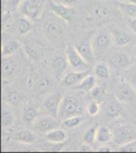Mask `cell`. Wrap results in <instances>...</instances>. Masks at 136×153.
I'll use <instances>...</instances> for the list:
<instances>
[{
  "mask_svg": "<svg viewBox=\"0 0 136 153\" xmlns=\"http://www.w3.org/2000/svg\"><path fill=\"white\" fill-rule=\"evenodd\" d=\"M24 50L29 58L33 61L40 60L44 57V54H45L44 47L37 42H29L28 44L24 45Z\"/></svg>",
  "mask_w": 136,
  "mask_h": 153,
  "instance_id": "cell-13",
  "label": "cell"
},
{
  "mask_svg": "<svg viewBox=\"0 0 136 153\" xmlns=\"http://www.w3.org/2000/svg\"><path fill=\"white\" fill-rule=\"evenodd\" d=\"M17 65L13 56H5L1 60V73L4 76H9L13 75L16 71Z\"/></svg>",
  "mask_w": 136,
  "mask_h": 153,
  "instance_id": "cell-17",
  "label": "cell"
},
{
  "mask_svg": "<svg viewBox=\"0 0 136 153\" xmlns=\"http://www.w3.org/2000/svg\"><path fill=\"white\" fill-rule=\"evenodd\" d=\"M90 94L96 101H102L105 99V97L107 96V89L104 87V86L96 85V87L90 91Z\"/></svg>",
  "mask_w": 136,
  "mask_h": 153,
  "instance_id": "cell-32",
  "label": "cell"
},
{
  "mask_svg": "<svg viewBox=\"0 0 136 153\" xmlns=\"http://www.w3.org/2000/svg\"><path fill=\"white\" fill-rule=\"evenodd\" d=\"M110 13V10H109L108 7H106L103 4H98V5H95L91 8V14L93 16H96L98 19H106Z\"/></svg>",
  "mask_w": 136,
  "mask_h": 153,
  "instance_id": "cell-29",
  "label": "cell"
},
{
  "mask_svg": "<svg viewBox=\"0 0 136 153\" xmlns=\"http://www.w3.org/2000/svg\"><path fill=\"white\" fill-rule=\"evenodd\" d=\"M50 8L51 11L57 16V18L63 19L64 22H69L72 21L73 16H74V10L71 6H67L65 4L59 3L56 1H52L50 3Z\"/></svg>",
  "mask_w": 136,
  "mask_h": 153,
  "instance_id": "cell-10",
  "label": "cell"
},
{
  "mask_svg": "<svg viewBox=\"0 0 136 153\" xmlns=\"http://www.w3.org/2000/svg\"><path fill=\"white\" fill-rule=\"evenodd\" d=\"M133 52H134V54L136 55V45L134 46V48H133Z\"/></svg>",
  "mask_w": 136,
  "mask_h": 153,
  "instance_id": "cell-42",
  "label": "cell"
},
{
  "mask_svg": "<svg viewBox=\"0 0 136 153\" xmlns=\"http://www.w3.org/2000/svg\"><path fill=\"white\" fill-rule=\"evenodd\" d=\"M114 134V142L118 145H124L126 143L131 142L136 139V131L134 128L130 127V126H120V127L116 128Z\"/></svg>",
  "mask_w": 136,
  "mask_h": 153,
  "instance_id": "cell-6",
  "label": "cell"
},
{
  "mask_svg": "<svg viewBox=\"0 0 136 153\" xmlns=\"http://www.w3.org/2000/svg\"><path fill=\"white\" fill-rule=\"evenodd\" d=\"M128 25H129V28L131 29V31L136 34V19H130Z\"/></svg>",
  "mask_w": 136,
  "mask_h": 153,
  "instance_id": "cell-39",
  "label": "cell"
},
{
  "mask_svg": "<svg viewBox=\"0 0 136 153\" xmlns=\"http://www.w3.org/2000/svg\"><path fill=\"white\" fill-rule=\"evenodd\" d=\"M79 0H56V2H59V3H62V4H65L67 6H75L76 4L78 3Z\"/></svg>",
  "mask_w": 136,
  "mask_h": 153,
  "instance_id": "cell-38",
  "label": "cell"
},
{
  "mask_svg": "<svg viewBox=\"0 0 136 153\" xmlns=\"http://www.w3.org/2000/svg\"><path fill=\"white\" fill-rule=\"evenodd\" d=\"M115 98L120 102H131L136 98V89L126 78H120L116 87Z\"/></svg>",
  "mask_w": 136,
  "mask_h": 153,
  "instance_id": "cell-2",
  "label": "cell"
},
{
  "mask_svg": "<svg viewBox=\"0 0 136 153\" xmlns=\"http://www.w3.org/2000/svg\"><path fill=\"white\" fill-rule=\"evenodd\" d=\"M114 42L111 33H108V32L105 31H100L99 33H96L95 37L91 39V44H93L96 57L102 56L107 51V49L110 48V46Z\"/></svg>",
  "mask_w": 136,
  "mask_h": 153,
  "instance_id": "cell-4",
  "label": "cell"
},
{
  "mask_svg": "<svg viewBox=\"0 0 136 153\" xmlns=\"http://www.w3.org/2000/svg\"><path fill=\"white\" fill-rule=\"evenodd\" d=\"M87 75H88L87 71H70V73H67L66 75H64L62 79H61V86H63V87L74 88Z\"/></svg>",
  "mask_w": 136,
  "mask_h": 153,
  "instance_id": "cell-11",
  "label": "cell"
},
{
  "mask_svg": "<svg viewBox=\"0 0 136 153\" xmlns=\"http://www.w3.org/2000/svg\"><path fill=\"white\" fill-rule=\"evenodd\" d=\"M33 29V24L29 21V18L23 16V18H19L17 21V30H18V33L21 35H26L28 33L32 31Z\"/></svg>",
  "mask_w": 136,
  "mask_h": 153,
  "instance_id": "cell-26",
  "label": "cell"
},
{
  "mask_svg": "<svg viewBox=\"0 0 136 153\" xmlns=\"http://www.w3.org/2000/svg\"><path fill=\"white\" fill-rule=\"evenodd\" d=\"M44 31L51 38H56L60 36L63 32V28L60 23L53 19H48L44 23Z\"/></svg>",
  "mask_w": 136,
  "mask_h": 153,
  "instance_id": "cell-16",
  "label": "cell"
},
{
  "mask_svg": "<svg viewBox=\"0 0 136 153\" xmlns=\"http://www.w3.org/2000/svg\"><path fill=\"white\" fill-rule=\"evenodd\" d=\"M83 105L78 98L71 95L63 96L61 101L60 108H59L58 118L63 120L65 118L74 117V115H82Z\"/></svg>",
  "mask_w": 136,
  "mask_h": 153,
  "instance_id": "cell-1",
  "label": "cell"
},
{
  "mask_svg": "<svg viewBox=\"0 0 136 153\" xmlns=\"http://www.w3.org/2000/svg\"><path fill=\"white\" fill-rule=\"evenodd\" d=\"M117 101H111V102L109 103L108 109H107V114L110 117H117V115H119V113L121 111V108H120L119 104L117 103Z\"/></svg>",
  "mask_w": 136,
  "mask_h": 153,
  "instance_id": "cell-34",
  "label": "cell"
},
{
  "mask_svg": "<svg viewBox=\"0 0 136 153\" xmlns=\"http://www.w3.org/2000/svg\"><path fill=\"white\" fill-rule=\"evenodd\" d=\"M76 50L79 52V54L85 59V61H87L88 63H90L91 61H93L95 59V52H93V44H91V40L88 37L85 38H81L75 43Z\"/></svg>",
  "mask_w": 136,
  "mask_h": 153,
  "instance_id": "cell-9",
  "label": "cell"
},
{
  "mask_svg": "<svg viewBox=\"0 0 136 153\" xmlns=\"http://www.w3.org/2000/svg\"><path fill=\"white\" fill-rule=\"evenodd\" d=\"M86 110H87V113L91 117H95V115L98 114L100 112V104L98 103V101H91V102L88 103L87 107H86Z\"/></svg>",
  "mask_w": 136,
  "mask_h": 153,
  "instance_id": "cell-36",
  "label": "cell"
},
{
  "mask_svg": "<svg viewBox=\"0 0 136 153\" xmlns=\"http://www.w3.org/2000/svg\"><path fill=\"white\" fill-rule=\"evenodd\" d=\"M52 86V81L49 80L48 78H43L41 80H39L35 85V90L38 93H45L46 91H48Z\"/></svg>",
  "mask_w": 136,
  "mask_h": 153,
  "instance_id": "cell-31",
  "label": "cell"
},
{
  "mask_svg": "<svg viewBox=\"0 0 136 153\" xmlns=\"http://www.w3.org/2000/svg\"><path fill=\"white\" fill-rule=\"evenodd\" d=\"M4 100H5V102H7L8 104L16 106V105L21 104L24 98H23V95L19 92H17V91H9V92H7L6 94L4 95Z\"/></svg>",
  "mask_w": 136,
  "mask_h": 153,
  "instance_id": "cell-27",
  "label": "cell"
},
{
  "mask_svg": "<svg viewBox=\"0 0 136 153\" xmlns=\"http://www.w3.org/2000/svg\"><path fill=\"white\" fill-rule=\"evenodd\" d=\"M113 138L114 134L108 127L101 126V127L98 128V131H96V142L98 143L105 144V143L110 142Z\"/></svg>",
  "mask_w": 136,
  "mask_h": 153,
  "instance_id": "cell-21",
  "label": "cell"
},
{
  "mask_svg": "<svg viewBox=\"0 0 136 153\" xmlns=\"http://www.w3.org/2000/svg\"><path fill=\"white\" fill-rule=\"evenodd\" d=\"M96 78L101 80H108L110 78V68L106 62H98L93 68Z\"/></svg>",
  "mask_w": 136,
  "mask_h": 153,
  "instance_id": "cell-24",
  "label": "cell"
},
{
  "mask_svg": "<svg viewBox=\"0 0 136 153\" xmlns=\"http://www.w3.org/2000/svg\"><path fill=\"white\" fill-rule=\"evenodd\" d=\"M66 57H67L68 63L73 71H88V62L80 55L79 52L76 50L73 46H67L66 48Z\"/></svg>",
  "mask_w": 136,
  "mask_h": 153,
  "instance_id": "cell-5",
  "label": "cell"
},
{
  "mask_svg": "<svg viewBox=\"0 0 136 153\" xmlns=\"http://www.w3.org/2000/svg\"><path fill=\"white\" fill-rule=\"evenodd\" d=\"M112 34V38H113V42L116 46L118 47H123V46H126L132 41V38L127 32L123 31V30H119L116 29L113 30L111 32Z\"/></svg>",
  "mask_w": 136,
  "mask_h": 153,
  "instance_id": "cell-15",
  "label": "cell"
},
{
  "mask_svg": "<svg viewBox=\"0 0 136 153\" xmlns=\"http://www.w3.org/2000/svg\"><path fill=\"white\" fill-rule=\"evenodd\" d=\"M34 129L36 132L40 134H47L50 131L56 129L58 127L59 123L57 122L56 117H53L52 115L50 117H41L36 120L34 123Z\"/></svg>",
  "mask_w": 136,
  "mask_h": 153,
  "instance_id": "cell-8",
  "label": "cell"
},
{
  "mask_svg": "<svg viewBox=\"0 0 136 153\" xmlns=\"http://www.w3.org/2000/svg\"><path fill=\"white\" fill-rule=\"evenodd\" d=\"M110 63L115 68L119 70H124V68H129L131 65V57L126 53H115L110 57Z\"/></svg>",
  "mask_w": 136,
  "mask_h": 153,
  "instance_id": "cell-14",
  "label": "cell"
},
{
  "mask_svg": "<svg viewBox=\"0 0 136 153\" xmlns=\"http://www.w3.org/2000/svg\"><path fill=\"white\" fill-rule=\"evenodd\" d=\"M119 151L122 152H136V139L131 142L119 146Z\"/></svg>",
  "mask_w": 136,
  "mask_h": 153,
  "instance_id": "cell-37",
  "label": "cell"
},
{
  "mask_svg": "<svg viewBox=\"0 0 136 153\" xmlns=\"http://www.w3.org/2000/svg\"><path fill=\"white\" fill-rule=\"evenodd\" d=\"M39 117V110L38 108L34 107V106H28V107L24 108L23 110V120L26 124L33 125L36 120Z\"/></svg>",
  "mask_w": 136,
  "mask_h": 153,
  "instance_id": "cell-23",
  "label": "cell"
},
{
  "mask_svg": "<svg viewBox=\"0 0 136 153\" xmlns=\"http://www.w3.org/2000/svg\"><path fill=\"white\" fill-rule=\"evenodd\" d=\"M63 99V96L59 92H54L48 95L43 101V106L45 110L52 115L53 117L58 118L59 108H60L61 101Z\"/></svg>",
  "mask_w": 136,
  "mask_h": 153,
  "instance_id": "cell-7",
  "label": "cell"
},
{
  "mask_svg": "<svg viewBox=\"0 0 136 153\" xmlns=\"http://www.w3.org/2000/svg\"><path fill=\"white\" fill-rule=\"evenodd\" d=\"M18 8L21 13L29 19H40L43 14V4L40 0H23Z\"/></svg>",
  "mask_w": 136,
  "mask_h": 153,
  "instance_id": "cell-3",
  "label": "cell"
},
{
  "mask_svg": "<svg viewBox=\"0 0 136 153\" xmlns=\"http://www.w3.org/2000/svg\"><path fill=\"white\" fill-rule=\"evenodd\" d=\"M125 2H132V3H136V0H124Z\"/></svg>",
  "mask_w": 136,
  "mask_h": 153,
  "instance_id": "cell-41",
  "label": "cell"
},
{
  "mask_svg": "<svg viewBox=\"0 0 136 153\" xmlns=\"http://www.w3.org/2000/svg\"><path fill=\"white\" fill-rule=\"evenodd\" d=\"M46 139L52 143H63L67 140V133L62 129H54L45 135Z\"/></svg>",
  "mask_w": 136,
  "mask_h": 153,
  "instance_id": "cell-18",
  "label": "cell"
},
{
  "mask_svg": "<svg viewBox=\"0 0 136 153\" xmlns=\"http://www.w3.org/2000/svg\"><path fill=\"white\" fill-rule=\"evenodd\" d=\"M96 86V78L93 75H87L77 86L74 87V89L83 91V92H90Z\"/></svg>",
  "mask_w": 136,
  "mask_h": 153,
  "instance_id": "cell-19",
  "label": "cell"
},
{
  "mask_svg": "<svg viewBox=\"0 0 136 153\" xmlns=\"http://www.w3.org/2000/svg\"><path fill=\"white\" fill-rule=\"evenodd\" d=\"M14 122V114L10 110L3 108L1 113V125L3 128H8L13 125Z\"/></svg>",
  "mask_w": 136,
  "mask_h": 153,
  "instance_id": "cell-30",
  "label": "cell"
},
{
  "mask_svg": "<svg viewBox=\"0 0 136 153\" xmlns=\"http://www.w3.org/2000/svg\"><path fill=\"white\" fill-rule=\"evenodd\" d=\"M119 8L129 19H136V3L132 2H119Z\"/></svg>",
  "mask_w": 136,
  "mask_h": 153,
  "instance_id": "cell-25",
  "label": "cell"
},
{
  "mask_svg": "<svg viewBox=\"0 0 136 153\" xmlns=\"http://www.w3.org/2000/svg\"><path fill=\"white\" fill-rule=\"evenodd\" d=\"M14 140L17 142L24 143V144H32L36 140V136L34 135L33 132H31L29 130L24 129L18 131L14 135Z\"/></svg>",
  "mask_w": 136,
  "mask_h": 153,
  "instance_id": "cell-22",
  "label": "cell"
},
{
  "mask_svg": "<svg viewBox=\"0 0 136 153\" xmlns=\"http://www.w3.org/2000/svg\"><path fill=\"white\" fill-rule=\"evenodd\" d=\"M82 120H83L82 115H74V117L61 120V125H62L64 129H73V128L79 126Z\"/></svg>",
  "mask_w": 136,
  "mask_h": 153,
  "instance_id": "cell-28",
  "label": "cell"
},
{
  "mask_svg": "<svg viewBox=\"0 0 136 153\" xmlns=\"http://www.w3.org/2000/svg\"><path fill=\"white\" fill-rule=\"evenodd\" d=\"M21 48V42L16 40H10L4 42L2 45V57L5 56H12L14 53H16L18 51V49Z\"/></svg>",
  "mask_w": 136,
  "mask_h": 153,
  "instance_id": "cell-20",
  "label": "cell"
},
{
  "mask_svg": "<svg viewBox=\"0 0 136 153\" xmlns=\"http://www.w3.org/2000/svg\"><path fill=\"white\" fill-rule=\"evenodd\" d=\"M96 131H98V127L96 126H93L90 129L86 130L85 136H83V142L86 144L93 145V142L96 141Z\"/></svg>",
  "mask_w": 136,
  "mask_h": 153,
  "instance_id": "cell-33",
  "label": "cell"
},
{
  "mask_svg": "<svg viewBox=\"0 0 136 153\" xmlns=\"http://www.w3.org/2000/svg\"><path fill=\"white\" fill-rule=\"evenodd\" d=\"M99 151H100V152H111V151H112V149H111L110 147L103 146V147H101L100 149H99Z\"/></svg>",
  "mask_w": 136,
  "mask_h": 153,
  "instance_id": "cell-40",
  "label": "cell"
},
{
  "mask_svg": "<svg viewBox=\"0 0 136 153\" xmlns=\"http://www.w3.org/2000/svg\"><path fill=\"white\" fill-rule=\"evenodd\" d=\"M67 65H69L67 57L63 56L62 54H56L55 56H53L51 60L52 71L58 79L59 76H63V74L65 73L66 68H67Z\"/></svg>",
  "mask_w": 136,
  "mask_h": 153,
  "instance_id": "cell-12",
  "label": "cell"
},
{
  "mask_svg": "<svg viewBox=\"0 0 136 153\" xmlns=\"http://www.w3.org/2000/svg\"><path fill=\"white\" fill-rule=\"evenodd\" d=\"M125 74H126L125 78L127 79V80L133 85V87L136 89V65L133 66H130V68H128Z\"/></svg>",
  "mask_w": 136,
  "mask_h": 153,
  "instance_id": "cell-35",
  "label": "cell"
}]
</instances>
